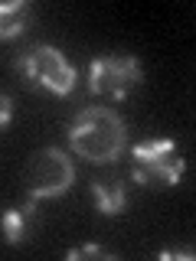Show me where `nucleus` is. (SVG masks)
Returning a JSON list of instances; mask_svg holds the SVG:
<instances>
[{
	"instance_id": "nucleus-3",
	"label": "nucleus",
	"mask_w": 196,
	"mask_h": 261,
	"mask_svg": "<svg viewBox=\"0 0 196 261\" xmlns=\"http://www.w3.org/2000/svg\"><path fill=\"white\" fill-rule=\"evenodd\" d=\"M20 72L33 88H43L49 95H69L76 88V69L56 46H33L20 56Z\"/></svg>"
},
{
	"instance_id": "nucleus-9",
	"label": "nucleus",
	"mask_w": 196,
	"mask_h": 261,
	"mask_svg": "<svg viewBox=\"0 0 196 261\" xmlns=\"http://www.w3.org/2000/svg\"><path fill=\"white\" fill-rule=\"evenodd\" d=\"M69 261H85V258H102V261H114L111 251H105L102 245H79V248H69L65 251Z\"/></svg>"
},
{
	"instance_id": "nucleus-5",
	"label": "nucleus",
	"mask_w": 196,
	"mask_h": 261,
	"mask_svg": "<svg viewBox=\"0 0 196 261\" xmlns=\"http://www.w3.org/2000/svg\"><path fill=\"white\" fill-rule=\"evenodd\" d=\"M141 82V62L137 56H102L88 65V88L92 95H105V98H128Z\"/></svg>"
},
{
	"instance_id": "nucleus-4",
	"label": "nucleus",
	"mask_w": 196,
	"mask_h": 261,
	"mask_svg": "<svg viewBox=\"0 0 196 261\" xmlns=\"http://www.w3.org/2000/svg\"><path fill=\"white\" fill-rule=\"evenodd\" d=\"M76 183V163L69 153H62L59 147H46L27 167V190L36 199H56L62 196L69 186Z\"/></svg>"
},
{
	"instance_id": "nucleus-1",
	"label": "nucleus",
	"mask_w": 196,
	"mask_h": 261,
	"mask_svg": "<svg viewBox=\"0 0 196 261\" xmlns=\"http://www.w3.org/2000/svg\"><path fill=\"white\" fill-rule=\"evenodd\" d=\"M69 144L88 163H114L128 147L125 121L118 111L105 108V105H92V108L79 111V118L72 121Z\"/></svg>"
},
{
	"instance_id": "nucleus-11",
	"label": "nucleus",
	"mask_w": 196,
	"mask_h": 261,
	"mask_svg": "<svg viewBox=\"0 0 196 261\" xmlns=\"http://www.w3.org/2000/svg\"><path fill=\"white\" fill-rule=\"evenodd\" d=\"M160 258H174V255H170V251H163V255ZM177 258H183V261H190L193 258V251H177Z\"/></svg>"
},
{
	"instance_id": "nucleus-8",
	"label": "nucleus",
	"mask_w": 196,
	"mask_h": 261,
	"mask_svg": "<svg viewBox=\"0 0 196 261\" xmlns=\"http://www.w3.org/2000/svg\"><path fill=\"white\" fill-rule=\"evenodd\" d=\"M92 193H95V202H98V212L102 216H121L125 212V202H128V193L118 179H95L92 183Z\"/></svg>"
},
{
	"instance_id": "nucleus-10",
	"label": "nucleus",
	"mask_w": 196,
	"mask_h": 261,
	"mask_svg": "<svg viewBox=\"0 0 196 261\" xmlns=\"http://www.w3.org/2000/svg\"><path fill=\"white\" fill-rule=\"evenodd\" d=\"M10 118H13V101H10V95L0 92V130L10 124Z\"/></svg>"
},
{
	"instance_id": "nucleus-6",
	"label": "nucleus",
	"mask_w": 196,
	"mask_h": 261,
	"mask_svg": "<svg viewBox=\"0 0 196 261\" xmlns=\"http://www.w3.org/2000/svg\"><path fill=\"white\" fill-rule=\"evenodd\" d=\"M33 202H27V206H13L7 209L4 216H0V235H4L7 245H20L30 239L33 232Z\"/></svg>"
},
{
	"instance_id": "nucleus-7",
	"label": "nucleus",
	"mask_w": 196,
	"mask_h": 261,
	"mask_svg": "<svg viewBox=\"0 0 196 261\" xmlns=\"http://www.w3.org/2000/svg\"><path fill=\"white\" fill-rule=\"evenodd\" d=\"M33 7L30 0H10V4H0V39H13L30 27Z\"/></svg>"
},
{
	"instance_id": "nucleus-2",
	"label": "nucleus",
	"mask_w": 196,
	"mask_h": 261,
	"mask_svg": "<svg viewBox=\"0 0 196 261\" xmlns=\"http://www.w3.org/2000/svg\"><path fill=\"white\" fill-rule=\"evenodd\" d=\"M134 157V179L137 186H177L186 173V160L177 157V144L170 137L163 141H144L131 150Z\"/></svg>"
}]
</instances>
